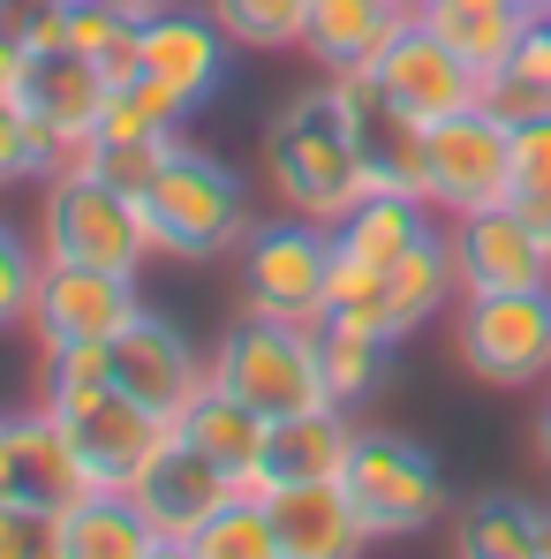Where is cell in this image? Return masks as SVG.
Listing matches in <instances>:
<instances>
[{"label": "cell", "instance_id": "ab89813d", "mask_svg": "<svg viewBox=\"0 0 551 559\" xmlns=\"http://www.w3.org/2000/svg\"><path fill=\"white\" fill-rule=\"evenodd\" d=\"M537 454H544V468H551V385H544V401H537Z\"/></svg>", "mask_w": 551, "mask_h": 559}, {"label": "cell", "instance_id": "8d00e7d4", "mask_svg": "<svg viewBox=\"0 0 551 559\" xmlns=\"http://www.w3.org/2000/svg\"><path fill=\"white\" fill-rule=\"evenodd\" d=\"M113 378V341H69V348H46V385H98Z\"/></svg>", "mask_w": 551, "mask_h": 559}, {"label": "cell", "instance_id": "4fadbf2b", "mask_svg": "<svg viewBox=\"0 0 551 559\" xmlns=\"http://www.w3.org/2000/svg\"><path fill=\"white\" fill-rule=\"evenodd\" d=\"M113 385H129L144 408H159V416L182 424V408L212 385V356H196V341H189L175 318L136 310V318L113 333Z\"/></svg>", "mask_w": 551, "mask_h": 559}, {"label": "cell", "instance_id": "83f0119b", "mask_svg": "<svg viewBox=\"0 0 551 559\" xmlns=\"http://www.w3.org/2000/svg\"><path fill=\"white\" fill-rule=\"evenodd\" d=\"M69 46L98 61L113 84L136 76V53H144V8L136 0H69Z\"/></svg>", "mask_w": 551, "mask_h": 559}, {"label": "cell", "instance_id": "6da1fadb", "mask_svg": "<svg viewBox=\"0 0 551 559\" xmlns=\"http://www.w3.org/2000/svg\"><path fill=\"white\" fill-rule=\"evenodd\" d=\"M265 182L287 212L302 219H348L356 204L370 197V167H363V144L348 129V114L333 106V92H295L265 121Z\"/></svg>", "mask_w": 551, "mask_h": 559}, {"label": "cell", "instance_id": "9c48e42d", "mask_svg": "<svg viewBox=\"0 0 551 559\" xmlns=\"http://www.w3.org/2000/svg\"><path fill=\"white\" fill-rule=\"evenodd\" d=\"M340 484H348L370 537H416L446 514V476L431 462V447H416L400 431H356Z\"/></svg>", "mask_w": 551, "mask_h": 559}, {"label": "cell", "instance_id": "8fae6325", "mask_svg": "<svg viewBox=\"0 0 551 559\" xmlns=\"http://www.w3.org/2000/svg\"><path fill=\"white\" fill-rule=\"evenodd\" d=\"M370 76H378V92L393 98L408 121H423V129L483 98V76L460 61V53L431 31V23H423V15H408V23L385 38V53L370 61Z\"/></svg>", "mask_w": 551, "mask_h": 559}, {"label": "cell", "instance_id": "7c38bea8", "mask_svg": "<svg viewBox=\"0 0 551 559\" xmlns=\"http://www.w3.org/2000/svg\"><path fill=\"white\" fill-rule=\"evenodd\" d=\"M136 310H144V295H136L129 273H98V265H61V258H46L38 302H31V333H38V348L113 341Z\"/></svg>", "mask_w": 551, "mask_h": 559}, {"label": "cell", "instance_id": "74e56055", "mask_svg": "<svg viewBox=\"0 0 551 559\" xmlns=\"http://www.w3.org/2000/svg\"><path fill=\"white\" fill-rule=\"evenodd\" d=\"M8 31L31 53H53V46H69V8H8Z\"/></svg>", "mask_w": 551, "mask_h": 559}, {"label": "cell", "instance_id": "9a60e30c", "mask_svg": "<svg viewBox=\"0 0 551 559\" xmlns=\"http://www.w3.org/2000/svg\"><path fill=\"white\" fill-rule=\"evenodd\" d=\"M106 98H113V76H106L98 61H84L76 46L31 53V69H23V114L61 144V167H69L76 152H92V144H98Z\"/></svg>", "mask_w": 551, "mask_h": 559}, {"label": "cell", "instance_id": "ffe728a7", "mask_svg": "<svg viewBox=\"0 0 551 559\" xmlns=\"http://www.w3.org/2000/svg\"><path fill=\"white\" fill-rule=\"evenodd\" d=\"M446 302H460V265H454V235L431 219V227L385 265V333L408 341V333H423Z\"/></svg>", "mask_w": 551, "mask_h": 559}, {"label": "cell", "instance_id": "d590c367", "mask_svg": "<svg viewBox=\"0 0 551 559\" xmlns=\"http://www.w3.org/2000/svg\"><path fill=\"white\" fill-rule=\"evenodd\" d=\"M522 189L551 197V106L514 121V197H522Z\"/></svg>", "mask_w": 551, "mask_h": 559}, {"label": "cell", "instance_id": "cb8c5ba5", "mask_svg": "<svg viewBox=\"0 0 551 559\" xmlns=\"http://www.w3.org/2000/svg\"><path fill=\"white\" fill-rule=\"evenodd\" d=\"M446 46H454L460 61L476 69V76H499L506 61H514V46H522V31L537 23L522 0H423L416 8Z\"/></svg>", "mask_w": 551, "mask_h": 559}, {"label": "cell", "instance_id": "30bf717a", "mask_svg": "<svg viewBox=\"0 0 551 559\" xmlns=\"http://www.w3.org/2000/svg\"><path fill=\"white\" fill-rule=\"evenodd\" d=\"M235 491H242V484L212 462L204 447H189L182 431H175V439H167V447L144 462V476L129 484V499H136V507H144V522L159 530L167 559H189L196 530H204V522H212V514H219Z\"/></svg>", "mask_w": 551, "mask_h": 559}, {"label": "cell", "instance_id": "f1b7e54d", "mask_svg": "<svg viewBox=\"0 0 551 559\" xmlns=\"http://www.w3.org/2000/svg\"><path fill=\"white\" fill-rule=\"evenodd\" d=\"M189 121V106L159 76H121L113 98H106V121H98V144H175Z\"/></svg>", "mask_w": 551, "mask_h": 559}, {"label": "cell", "instance_id": "1f68e13d", "mask_svg": "<svg viewBox=\"0 0 551 559\" xmlns=\"http://www.w3.org/2000/svg\"><path fill=\"white\" fill-rule=\"evenodd\" d=\"M235 46H257V53H279V46H302L310 31V0H204Z\"/></svg>", "mask_w": 551, "mask_h": 559}, {"label": "cell", "instance_id": "5b68a950", "mask_svg": "<svg viewBox=\"0 0 551 559\" xmlns=\"http://www.w3.org/2000/svg\"><path fill=\"white\" fill-rule=\"evenodd\" d=\"M242 310L279 325H325V280H333V227L325 219H257L235 250Z\"/></svg>", "mask_w": 551, "mask_h": 559}, {"label": "cell", "instance_id": "ba28073f", "mask_svg": "<svg viewBox=\"0 0 551 559\" xmlns=\"http://www.w3.org/2000/svg\"><path fill=\"white\" fill-rule=\"evenodd\" d=\"M212 385L257 401L265 416H302L325 408V364H318V325H279V318H250L212 348Z\"/></svg>", "mask_w": 551, "mask_h": 559}, {"label": "cell", "instance_id": "f35d334b", "mask_svg": "<svg viewBox=\"0 0 551 559\" xmlns=\"http://www.w3.org/2000/svg\"><path fill=\"white\" fill-rule=\"evenodd\" d=\"M23 69H31V46L0 23V98H23Z\"/></svg>", "mask_w": 551, "mask_h": 559}, {"label": "cell", "instance_id": "7a4b0ae2", "mask_svg": "<svg viewBox=\"0 0 551 559\" xmlns=\"http://www.w3.org/2000/svg\"><path fill=\"white\" fill-rule=\"evenodd\" d=\"M136 197H144V219H152L159 258H175V265H219L257 227L250 219V197H242V175L219 152L189 144V136H175V152L159 159V175L136 189Z\"/></svg>", "mask_w": 551, "mask_h": 559}, {"label": "cell", "instance_id": "8992f818", "mask_svg": "<svg viewBox=\"0 0 551 559\" xmlns=\"http://www.w3.org/2000/svg\"><path fill=\"white\" fill-rule=\"evenodd\" d=\"M454 356L468 378L499 393H544L551 385V287H499V295H460Z\"/></svg>", "mask_w": 551, "mask_h": 559}, {"label": "cell", "instance_id": "d4e9b609", "mask_svg": "<svg viewBox=\"0 0 551 559\" xmlns=\"http://www.w3.org/2000/svg\"><path fill=\"white\" fill-rule=\"evenodd\" d=\"M454 552H468V559H544L551 552V507L514 499V491H483V499L460 507Z\"/></svg>", "mask_w": 551, "mask_h": 559}, {"label": "cell", "instance_id": "ac0fdd59", "mask_svg": "<svg viewBox=\"0 0 551 559\" xmlns=\"http://www.w3.org/2000/svg\"><path fill=\"white\" fill-rule=\"evenodd\" d=\"M84 491V468L69 454L53 408H23V416H0V499H38V507H69Z\"/></svg>", "mask_w": 551, "mask_h": 559}, {"label": "cell", "instance_id": "f546056e", "mask_svg": "<svg viewBox=\"0 0 551 559\" xmlns=\"http://www.w3.org/2000/svg\"><path fill=\"white\" fill-rule=\"evenodd\" d=\"M189 559H279V522H273V507H265V491H235L196 530Z\"/></svg>", "mask_w": 551, "mask_h": 559}, {"label": "cell", "instance_id": "4316f807", "mask_svg": "<svg viewBox=\"0 0 551 559\" xmlns=\"http://www.w3.org/2000/svg\"><path fill=\"white\" fill-rule=\"evenodd\" d=\"M318 364H325V393H333L340 408H363V401H378V385L393 371V341L325 318V325H318Z\"/></svg>", "mask_w": 551, "mask_h": 559}, {"label": "cell", "instance_id": "484cf974", "mask_svg": "<svg viewBox=\"0 0 551 559\" xmlns=\"http://www.w3.org/2000/svg\"><path fill=\"white\" fill-rule=\"evenodd\" d=\"M431 219H439L431 204L393 197V189H370L348 219H333V242H340L348 258H363V265H378V273H385V265H393V258H400V250H408V242L431 227Z\"/></svg>", "mask_w": 551, "mask_h": 559}, {"label": "cell", "instance_id": "d6986e66", "mask_svg": "<svg viewBox=\"0 0 551 559\" xmlns=\"http://www.w3.org/2000/svg\"><path fill=\"white\" fill-rule=\"evenodd\" d=\"M356 408L325 401V408H302V416H273V439H265V462L250 491H273V484H325L340 476L356 454Z\"/></svg>", "mask_w": 551, "mask_h": 559}, {"label": "cell", "instance_id": "f6af8a7d", "mask_svg": "<svg viewBox=\"0 0 551 559\" xmlns=\"http://www.w3.org/2000/svg\"><path fill=\"white\" fill-rule=\"evenodd\" d=\"M136 8H152V0H136Z\"/></svg>", "mask_w": 551, "mask_h": 559}, {"label": "cell", "instance_id": "2e32d148", "mask_svg": "<svg viewBox=\"0 0 551 559\" xmlns=\"http://www.w3.org/2000/svg\"><path fill=\"white\" fill-rule=\"evenodd\" d=\"M454 235L460 295H499V287H551V235H537L514 204L468 212L446 227Z\"/></svg>", "mask_w": 551, "mask_h": 559}, {"label": "cell", "instance_id": "5bb4252c", "mask_svg": "<svg viewBox=\"0 0 551 559\" xmlns=\"http://www.w3.org/2000/svg\"><path fill=\"white\" fill-rule=\"evenodd\" d=\"M227 46H235V38H227V23H219L212 8L152 0V8H144V53H136V69L159 76V84L196 114L204 98L227 84Z\"/></svg>", "mask_w": 551, "mask_h": 559}, {"label": "cell", "instance_id": "b9f144b4", "mask_svg": "<svg viewBox=\"0 0 551 559\" xmlns=\"http://www.w3.org/2000/svg\"><path fill=\"white\" fill-rule=\"evenodd\" d=\"M522 8H529V15H551V0H522Z\"/></svg>", "mask_w": 551, "mask_h": 559}, {"label": "cell", "instance_id": "4dcf8cb0", "mask_svg": "<svg viewBox=\"0 0 551 559\" xmlns=\"http://www.w3.org/2000/svg\"><path fill=\"white\" fill-rule=\"evenodd\" d=\"M483 98H491L506 121L551 106V15H537V23L522 31V46H514V61H506L499 76H483Z\"/></svg>", "mask_w": 551, "mask_h": 559}, {"label": "cell", "instance_id": "7402d4cb", "mask_svg": "<svg viewBox=\"0 0 551 559\" xmlns=\"http://www.w3.org/2000/svg\"><path fill=\"white\" fill-rule=\"evenodd\" d=\"M175 431H182L189 447H204L212 462L250 491V484H257V462H265V439H273V416H265L257 401L227 393V385H204V393L182 408V424H175Z\"/></svg>", "mask_w": 551, "mask_h": 559}, {"label": "cell", "instance_id": "603a6c76", "mask_svg": "<svg viewBox=\"0 0 551 559\" xmlns=\"http://www.w3.org/2000/svg\"><path fill=\"white\" fill-rule=\"evenodd\" d=\"M416 8L408 0H310V31H302V53L340 76V69H370L385 53V38L408 23Z\"/></svg>", "mask_w": 551, "mask_h": 559}, {"label": "cell", "instance_id": "3957f363", "mask_svg": "<svg viewBox=\"0 0 551 559\" xmlns=\"http://www.w3.org/2000/svg\"><path fill=\"white\" fill-rule=\"evenodd\" d=\"M38 250L61 258V265H98V273H129V280H144V265L159 258L152 219H144V197L106 182L84 159H69V167L46 175Z\"/></svg>", "mask_w": 551, "mask_h": 559}, {"label": "cell", "instance_id": "e575fe53", "mask_svg": "<svg viewBox=\"0 0 551 559\" xmlns=\"http://www.w3.org/2000/svg\"><path fill=\"white\" fill-rule=\"evenodd\" d=\"M0 559H61V507L0 499Z\"/></svg>", "mask_w": 551, "mask_h": 559}, {"label": "cell", "instance_id": "836d02e7", "mask_svg": "<svg viewBox=\"0 0 551 559\" xmlns=\"http://www.w3.org/2000/svg\"><path fill=\"white\" fill-rule=\"evenodd\" d=\"M38 273H46V250L0 219V333L31 325V302H38Z\"/></svg>", "mask_w": 551, "mask_h": 559}, {"label": "cell", "instance_id": "52a82bcc", "mask_svg": "<svg viewBox=\"0 0 551 559\" xmlns=\"http://www.w3.org/2000/svg\"><path fill=\"white\" fill-rule=\"evenodd\" d=\"M423 189H431L439 219H468V212L506 204L514 197V121L491 98L431 121L423 129Z\"/></svg>", "mask_w": 551, "mask_h": 559}, {"label": "cell", "instance_id": "d6a6232c", "mask_svg": "<svg viewBox=\"0 0 551 559\" xmlns=\"http://www.w3.org/2000/svg\"><path fill=\"white\" fill-rule=\"evenodd\" d=\"M53 167H61V144L23 114V98H0V189L46 182Z\"/></svg>", "mask_w": 551, "mask_h": 559}, {"label": "cell", "instance_id": "60d3db41", "mask_svg": "<svg viewBox=\"0 0 551 559\" xmlns=\"http://www.w3.org/2000/svg\"><path fill=\"white\" fill-rule=\"evenodd\" d=\"M8 8H69V0H8Z\"/></svg>", "mask_w": 551, "mask_h": 559}, {"label": "cell", "instance_id": "bcb514c9", "mask_svg": "<svg viewBox=\"0 0 551 559\" xmlns=\"http://www.w3.org/2000/svg\"><path fill=\"white\" fill-rule=\"evenodd\" d=\"M544 559H551V552H544Z\"/></svg>", "mask_w": 551, "mask_h": 559}, {"label": "cell", "instance_id": "44dd1931", "mask_svg": "<svg viewBox=\"0 0 551 559\" xmlns=\"http://www.w3.org/2000/svg\"><path fill=\"white\" fill-rule=\"evenodd\" d=\"M61 559H167V545H159V530L144 522V507L129 491L84 484L61 507Z\"/></svg>", "mask_w": 551, "mask_h": 559}, {"label": "cell", "instance_id": "277c9868", "mask_svg": "<svg viewBox=\"0 0 551 559\" xmlns=\"http://www.w3.org/2000/svg\"><path fill=\"white\" fill-rule=\"evenodd\" d=\"M46 408H53L69 454L84 468V484H106V491H129L144 476V462L175 439V416L144 408L113 378H98V385H46Z\"/></svg>", "mask_w": 551, "mask_h": 559}, {"label": "cell", "instance_id": "ee69618b", "mask_svg": "<svg viewBox=\"0 0 551 559\" xmlns=\"http://www.w3.org/2000/svg\"><path fill=\"white\" fill-rule=\"evenodd\" d=\"M408 8H423V0H408Z\"/></svg>", "mask_w": 551, "mask_h": 559}, {"label": "cell", "instance_id": "7bdbcfd3", "mask_svg": "<svg viewBox=\"0 0 551 559\" xmlns=\"http://www.w3.org/2000/svg\"><path fill=\"white\" fill-rule=\"evenodd\" d=\"M0 23H8V0H0Z\"/></svg>", "mask_w": 551, "mask_h": 559}, {"label": "cell", "instance_id": "e0dca14e", "mask_svg": "<svg viewBox=\"0 0 551 559\" xmlns=\"http://www.w3.org/2000/svg\"><path fill=\"white\" fill-rule=\"evenodd\" d=\"M265 507L279 522V559H356L363 545H378L340 476H325V484H273Z\"/></svg>", "mask_w": 551, "mask_h": 559}]
</instances>
